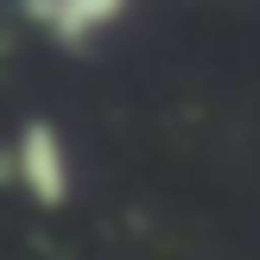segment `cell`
Masks as SVG:
<instances>
[{
	"instance_id": "6da1fadb",
	"label": "cell",
	"mask_w": 260,
	"mask_h": 260,
	"mask_svg": "<svg viewBox=\"0 0 260 260\" xmlns=\"http://www.w3.org/2000/svg\"><path fill=\"white\" fill-rule=\"evenodd\" d=\"M7 172L19 178V190L38 203V210H63V203H70V152H63L57 121L32 114V121L19 127V140H13Z\"/></svg>"
},
{
	"instance_id": "7a4b0ae2",
	"label": "cell",
	"mask_w": 260,
	"mask_h": 260,
	"mask_svg": "<svg viewBox=\"0 0 260 260\" xmlns=\"http://www.w3.org/2000/svg\"><path fill=\"white\" fill-rule=\"evenodd\" d=\"M121 13H127V0H25V19L38 32H51L57 45H70V51L102 38Z\"/></svg>"
}]
</instances>
